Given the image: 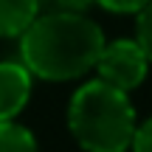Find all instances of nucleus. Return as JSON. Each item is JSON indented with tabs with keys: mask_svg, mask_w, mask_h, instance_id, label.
<instances>
[{
	"mask_svg": "<svg viewBox=\"0 0 152 152\" xmlns=\"http://www.w3.org/2000/svg\"><path fill=\"white\" fill-rule=\"evenodd\" d=\"M31 96V73L23 62H0V121H14Z\"/></svg>",
	"mask_w": 152,
	"mask_h": 152,
	"instance_id": "4",
	"label": "nucleus"
},
{
	"mask_svg": "<svg viewBox=\"0 0 152 152\" xmlns=\"http://www.w3.org/2000/svg\"><path fill=\"white\" fill-rule=\"evenodd\" d=\"M93 3H99L107 11H115V14H138L149 0H93Z\"/></svg>",
	"mask_w": 152,
	"mask_h": 152,
	"instance_id": "9",
	"label": "nucleus"
},
{
	"mask_svg": "<svg viewBox=\"0 0 152 152\" xmlns=\"http://www.w3.org/2000/svg\"><path fill=\"white\" fill-rule=\"evenodd\" d=\"M102 48V28L85 14H39L20 34L23 68L48 82L85 76L96 68Z\"/></svg>",
	"mask_w": 152,
	"mask_h": 152,
	"instance_id": "1",
	"label": "nucleus"
},
{
	"mask_svg": "<svg viewBox=\"0 0 152 152\" xmlns=\"http://www.w3.org/2000/svg\"><path fill=\"white\" fill-rule=\"evenodd\" d=\"M132 152H152V118H147L132 132Z\"/></svg>",
	"mask_w": 152,
	"mask_h": 152,
	"instance_id": "10",
	"label": "nucleus"
},
{
	"mask_svg": "<svg viewBox=\"0 0 152 152\" xmlns=\"http://www.w3.org/2000/svg\"><path fill=\"white\" fill-rule=\"evenodd\" d=\"M37 17V0H0V37H20Z\"/></svg>",
	"mask_w": 152,
	"mask_h": 152,
	"instance_id": "5",
	"label": "nucleus"
},
{
	"mask_svg": "<svg viewBox=\"0 0 152 152\" xmlns=\"http://www.w3.org/2000/svg\"><path fill=\"white\" fill-rule=\"evenodd\" d=\"M68 127L87 152H124L132 144L135 110L127 93L90 79L68 104Z\"/></svg>",
	"mask_w": 152,
	"mask_h": 152,
	"instance_id": "2",
	"label": "nucleus"
},
{
	"mask_svg": "<svg viewBox=\"0 0 152 152\" xmlns=\"http://www.w3.org/2000/svg\"><path fill=\"white\" fill-rule=\"evenodd\" d=\"M0 152H39L34 135L23 124L0 121Z\"/></svg>",
	"mask_w": 152,
	"mask_h": 152,
	"instance_id": "6",
	"label": "nucleus"
},
{
	"mask_svg": "<svg viewBox=\"0 0 152 152\" xmlns=\"http://www.w3.org/2000/svg\"><path fill=\"white\" fill-rule=\"evenodd\" d=\"M93 0H37L39 14H85Z\"/></svg>",
	"mask_w": 152,
	"mask_h": 152,
	"instance_id": "8",
	"label": "nucleus"
},
{
	"mask_svg": "<svg viewBox=\"0 0 152 152\" xmlns=\"http://www.w3.org/2000/svg\"><path fill=\"white\" fill-rule=\"evenodd\" d=\"M147 68L149 62L135 39H115V42L104 45L96 59L99 82H104V85L115 87L121 93L135 90L147 76Z\"/></svg>",
	"mask_w": 152,
	"mask_h": 152,
	"instance_id": "3",
	"label": "nucleus"
},
{
	"mask_svg": "<svg viewBox=\"0 0 152 152\" xmlns=\"http://www.w3.org/2000/svg\"><path fill=\"white\" fill-rule=\"evenodd\" d=\"M135 42L144 51L147 62H152V0L138 11V23H135Z\"/></svg>",
	"mask_w": 152,
	"mask_h": 152,
	"instance_id": "7",
	"label": "nucleus"
}]
</instances>
